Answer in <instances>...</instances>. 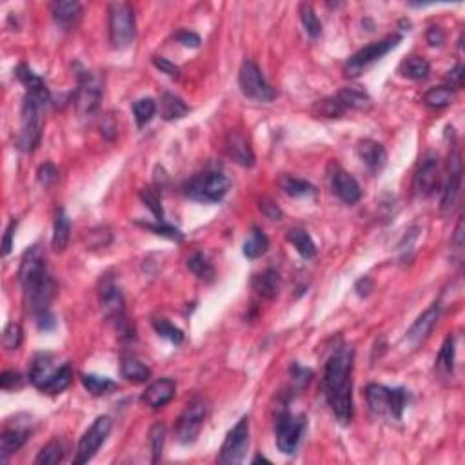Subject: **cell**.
<instances>
[{
    "label": "cell",
    "mask_w": 465,
    "mask_h": 465,
    "mask_svg": "<svg viewBox=\"0 0 465 465\" xmlns=\"http://www.w3.org/2000/svg\"><path fill=\"white\" fill-rule=\"evenodd\" d=\"M153 64H155L156 68L162 71V73L169 75V77H178V75H180V69H178V66H175L173 62H169L168 58H164V56H153Z\"/></svg>",
    "instance_id": "f5cc1de1"
},
{
    "label": "cell",
    "mask_w": 465,
    "mask_h": 465,
    "mask_svg": "<svg viewBox=\"0 0 465 465\" xmlns=\"http://www.w3.org/2000/svg\"><path fill=\"white\" fill-rule=\"evenodd\" d=\"M80 380H82L84 389H86L89 395H93V397H102V395H108L109 391L118 388V385H116L111 378H108V376L82 375V378Z\"/></svg>",
    "instance_id": "d590c367"
},
{
    "label": "cell",
    "mask_w": 465,
    "mask_h": 465,
    "mask_svg": "<svg viewBox=\"0 0 465 465\" xmlns=\"http://www.w3.org/2000/svg\"><path fill=\"white\" fill-rule=\"evenodd\" d=\"M356 155L371 173L382 171L383 166L388 164V151H385V147L380 142L371 140V138H366V140H360V142H358Z\"/></svg>",
    "instance_id": "d6986e66"
},
{
    "label": "cell",
    "mask_w": 465,
    "mask_h": 465,
    "mask_svg": "<svg viewBox=\"0 0 465 465\" xmlns=\"http://www.w3.org/2000/svg\"><path fill=\"white\" fill-rule=\"evenodd\" d=\"M461 155L460 151L454 149L449 156L447 166V180L444 185V193H442V209L444 211H451L454 204L458 200L461 187Z\"/></svg>",
    "instance_id": "9a60e30c"
},
{
    "label": "cell",
    "mask_w": 465,
    "mask_h": 465,
    "mask_svg": "<svg viewBox=\"0 0 465 465\" xmlns=\"http://www.w3.org/2000/svg\"><path fill=\"white\" fill-rule=\"evenodd\" d=\"M438 316H440V306L438 304H433L429 309L423 311L422 315L414 320V323L409 328V331H407V340H409L413 345L422 344L427 336L431 335L433 328H435L436 322H438Z\"/></svg>",
    "instance_id": "ffe728a7"
},
{
    "label": "cell",
    "mask_w": 465,
    "mask_h": 465,
    "mask_svg": "<svg viewBox=\"0 0 465 465\" xmlns=\"http://www.w3.org/2000/svg\"><path fill=\"white\" fill-rule=\"evenodd\" d=\"M71 382H73V367L69 366V364H64V366L53 371V375L39 389L46 392V395H61L62 391L69 388Z\"/></svg>",
    "instance_id": "d4e9b609"
},
{
    "label": "cell",
    "mask_w": 465,
    "mask_h": 465,
    "mask_svg": "<svg viewBox=\"0 0 465 465\" xmlns=\"http://www.w3.org/2000/svg\"><path fill=\"white\" fill-rule=\"evenodd\" d=\"M69 232H71V224L66 215L64 209H56L55 224H53V238L51 246L55 251H64L69 244Z\"/></svg>",
    "instance_id": "f546056e"
},
{
    "label": "cell",
    "mask_w": 465,
    "mask_h": 465,
    "mask_svg": "<svg viewBox=\"0 0 465 465\" xmlns=\"http://www.w3.org/2000/svg\"><path fill=\"white\" fill-rule=\"evenodd\" d=\"M231 187V180L224 173L206 171L194 175L184 184V194L200 204H216L224 199Z\"/></svg>",
    "instance_id": "277c9868"
},
{
    "label": "cell",
    "mask_w": 465,
    "mask_h": 465,
    "mask_svg": "<svg viewBox=\"0 0 465 465\" xmlns=\"http://www.w3.org/2000/svg\"><path fill=\"white\" fill-rule=\"evenodd\" d=\"M438 180V156L435 153H427L420 162V166H418L416 173H414V190L422 197H429V194L435 193Z\"/></svg>",
    "instance_id": "2e32d148"
},
{
    "label": "cell",
    "mask_w": 465,
    "mask_h": 465,
    "mask_svg": "<svg viewBox=\"0 0 465 465\" xmlns=\"http://www.w3.org/2000/svg\"><path fill=\"white\" fill-rule=\"evenodd\" d=\"M400 71L404 77L411 78V80H426L429 77L431 66L422 56H411L402 64Z\"/></svg>",
    "instance_id": "e575fe53"
},
{
    "label": "cell",
    "mask_w": 465,
    "mask_h": 465,
    "mask_svg": "<svg viewBox=\"0 0 465 465\" xmlns=\"http://www.w3.org/2000/svg\"><path fill=\"white\" fill-rule=\"evenodd\" d=\"M300 20L302 24H304V27H306V33L309 35V37L316 39V37L322 35V22H320V18L316 17L315 9H313V6L311 4H300Z\"/></svg>",
    "instance_id": "ab89813d"
},
{
    "label": "cell",
    "mask_w": 465,
    "mask_h": 465,
    "mask_svg": "<svg viewBox=\"0 0 465 465\" xmlns=\"http://www.w3.org/2000/svg\"><path fill=\"white\" fill-rule=\"evenodd\" d=\"M77 78L78 87L75 93V106L82 118H91L97 113L100 100H102L104 80L100 75L87 71V69H78Z\"/></svg>",
    "instance_id": "ba28073f"
},
{
    "label": "cell",
    "mask_w": 465,
    "mask_h": 465,
    "mask_svg": "<svg viewBox=\"0 0 465 465\" xmlns=\"http://www.w3.org/2000/svg\"><path fill=\"white\" fill-rule=\"evenodd\" d=\"M64 458V447H62L61 442H49L48 445H44L42 451L39 452V457L35 458V464L37 465H55Z\"/></svg>",
    "instance_id": "60d3db41"
},
{
    "label": "cell",
    "mask_w": 465,
    "mask_h": 465,
    "mask_svg": "<svg viewBox=\"0 0 465 465\" xmlns=\"http://www.w3.org/2000/svg\"><path fill=\"white\" fill-rule=\"evenodd\" d=\"M225 153L229 159H232L242 168H253L254 166V153L251 149L247 138L240 131H229L225 137Z\"/></svg>",
    "instance_id": "ac0fdd59"
},
{
    "label": "cell",
    "mask_w": 465,
    "mask_h": 465,
    "mask_svg": "<svg viewBox=\"0 0 465 465\" xmlns=\"http://www.w3.org/2000/svg\"><path fill=\"white\" fill-rule=\"evenodd\" d=\"M251 285H253V289L260 297L273 300L278 294V291H280V275L275 269H267V271L260 273V275H254Z\"/></svg>",
    "instance_id": "cb8c5ba5"
},
{
    "label": "cell",
    "mask_w": 465,
    "mask_h": 465,
    "mask_svg": "<svg viewBox=\"0 0 465 465\" xmlns=\"http://www.w3.org/2000/svg\"><path fill=\"white\" fill-rule=\"evenodd\" d=\"M111 418L109 416H99L95 422L91 423V427L84 433V436L78 442L77 447V457H75V464L82 465L87 464L91 458L95 457L100 445L108 440L109 433H111Z\"/></svg>",
    "instance_id": "5bb4252c"
},
{
    "label": "cell",
    "mask_w": 465,
    "mask_h": 465,
    "mask_svg": "<svg viewBox=\"0 0 465 465\" xmlns=\"http://www.w3.org/2000/svg\"><path fill=\"white\" fill-rule=\"evenodd\" d=\"M26 307L35 318L40 331H51L56 326L55 315L51 313V300L55 297L56 285L49 275L48 262L40 246H33L24 253L18 269Z\"/></svg>",
    "instance_id": "6da1fadb"
},
{
    "label": "cell",
    "mask_w": 465,
    "mask_h": 465,
    "mask_svg": "<svg viewBox=\"0 0 465 465\" xmlns=\"http://www.w3.org/2000/svg\"><path fill=\"white\" fill-rule=\"evenodd\" d=\"M187 267L194 276H199V280L213 282V278H215V267H213V264L209 262L206 254L200 253V251L193 253L187 259Z\"/></svg>",
    "instance_id": "d6a6232c"
},
{
    "label": "cell",
    "mask_w": 465,
    "mask_h": 465,
    "mask_svg": "<svg viewBox=\"0 0 465 465\" xmlns=\"http://www.w3.org/2000/svg\"><path fill=\"white\" fill-rule=\"evenodd\" d=\"M260 461H266V464H271V461L267 460V458H266V457H260V454H259V457H254V460H253V464H260Z\"/></svg>",
    "instance_id": "94428289"
},
{
    "label": "cell",
    "mask_w": 465,
    "mask_h": 465,
    "mask_svg": "<svg viewBox=\"0 0 465 465\" xmlns=\"http://www.w3.org/2000/svg\"><path fill=\"white\" fill-rule=\"evenodd\" d=\"M259 207L262 215H266L269 220H276V222H278V220H282V216H284L280 207L276 206L271 199H262L259 202Z\"/></svg>",
    "instance_id": "f907efd6"
},
{
    "label": "cell",
    "mask_w": 465,
    "mask_h": 465,
    "mask_svg": "<svg viewBox=\"0 0 465 465\" xmlns=\"http://www.w3.org/2000/svg\"><path fill=\"white\" fill-rule=\"evenodd\" d=\"M138 225H142L144 229H149V231H153L155 235H159V237L169 238V240L182 242V238H184V235H182L177 228L166 224L164 220H160V222L156 220V224H151V222H138Z\"/></svg>",
    "instance_id": "ee69618b"
},
{
    "label": "cell",
    "mask_w": 465,
    "mask_h": 465,
    "mask_svg": "<svg viewBox=\"0 0 465 465\" xmlns=\"http://www.w3.org/2000/svg\"><path fill=\"white\" fill-rule=\"evenodd\" d=\"M436 369L440 375L452 376V371H454V336L452 335H449L442 344L438 358H436Z\"/></svg>",
    "instance_id": "836d02e7"
},
{
    "label": "cell",
    "mask_w": 465,
    "mask_h": 465,
    "mask_svg": "<svg viewBox=\"0 0 465 465\" xmlns=\"http://www.w3.org/2000/svg\"><path fill=\"white\" fill-rule=\"evenodd\" d=\"M175 39H177L180 44H184V46H187V48H199L200 46V37L197 33H193V31H187V30L178 31Z\"/></svg>",
    "instance_id": "11a10c76"
},
{
    "label": "cell",
    "mask_w": 465,
    "mask_h": 465,
    "mask_svg": "<svg viewBox=\"0 0 465 465\" xmlns=\"http://www.w3.org/2000/svg\"><path fill=\"white\" fill-rule=\"evenodd\" d=\"M51 364H53L51 354L42 353V354H39V356H35L33 364H31V369H30V380L35 388H40V385H42V383L53 375Z\"/></svg>",
    "instance_id": "1f68e13d"
},
{
    "label": "cell",
    "mask_w": 465,
    "mask_h": 465,
    "mask_svg": "<svg viewBox=\"0 0 465 465\" xmlns=\"http://www.w3.org/2000/svg\"><path fill=\"white\" fill-rule=\"evenodd\" d=\"M120 373L125 380H130V382L133 383H142L146 382V380H149L151 376L149 367L144 362H140L133 354H128V356L122 358Z\"/></svg>",
    "instance_id": "83f0119b"
},
{
    "label": "cell",
    "mask_w": 465,
    "mask_h": 465,
    "mask_svg": "<svg viewBox=\"0 0 465 465\" xmlns=\"http://www.w3.org/2000/svg\"><path fill=\"white\" fill-rule=\"evenodd\" d=\"M249 447V416L240 418V422L232 427L225 436L222 449L218 454V464L235 465L240 464L246 457Z\"/></svg>",
    "instance_id": "4fadbf2b"
},
{
    "label": "cell",
    "mask_w": 465,
    "mask_h": 465,
    "mask_svg": "<svg viewBox=\"0 0 465 465\" xmlns=\"http://www.w3.org/2000/svg\"><path fill=\"white\" fill-rule=\"evenodd\" d=\"M58 180V169L55 168L53 164L46 162L44 166L39 168V182L42 185H51Z\"/></svg>",
    "instance_id": "816d5d0a"
},
{
    "label": "cell",
    "mask_w": 465,
    "mask_h": 465,
    "mask_svg": "<svg viewBox=\"0 0 465 465\" xmlns=\"http://www.w3.org/2000/svg\"><path fill=\"white\" fill-rule=\"evenodd\" d=\"M464 77H465V69L464 66L458 64L445 75V80H447L449 89H460L464 86Z\"/></svg>",
    "instance_id": "681fc988"
},
{
    "label": "cell",
    "mask_w": 465,
    "mask_h": 465,
    "mask_svg": "<svg viewBox=\"0 0 465 465\" xmlns=\"http://www.w3.org/2000/svg\"><path fill=\"white\" fill-rule=\"evenodd\" d=\"M49 102V89L44 80L27 87V93L22 100L20 109V131H18V149L31 153L39 146L42 137L44 109Z\"/></svg>",
    "instance_id": "3957f363"
},
{
    "label": "cell",
    "mask_w": 465,
    "mask_h": 465,
    "mask_svg": "<svg viewBox=\"0 0 465 465\" xmlns=\"http://www.w3.org/2000/svg\"><path fill=\"white\" fill-rule=\"evenodd\" d=\"M159 109H160V116L168 122L178 120V118L185 116L187 115V111H190V108L185 106L184 100H182L180 97L173 95V93H162Z\"/></svg>",
    "instance_id": "4316f807"
},
{
    "label": "cell",
    "mask_w": 465,
    "mask_h": 465,
    "mask_svg": "<svg viewBox=\"0 0 465 465\" xmlns=\"http://www.w3.org/2000/svg\"><path fill=\"white\" fill-rule=\"evenodd\" d=\"M238 84L247 99L256 100V102H271L275 99V89L269 86L260 68L251 58L242 62L240 71H238Z\"/></svg>",
    "instance_id": "8fae6325"
},
{
    "label": "cell",
    "mask_w": 465,
    "mask_h": 465,
    "mask_svg": "<svg viewBox=\"0 0 465 465\" xmlns=\"http://www.w3.org/2000/svg\"><path fill=\"white\" fill-rule=\"evenodd\" d=\"M333 191L342 202L349 204V206L356 204L358 200L362 199V190H360L356 178L351 177L349 173L342 171V169H336L335 175H333Z\"/></svg>",
    "instance_id": "44dd1931"
},
{
    "label": "cell",
    "mask_w": 465,
    "mask_h": 465,
    "mask_svg": "<svg viewBox=\"0 0 465 465\" xmlns=\"http://www.w3.org/2000/svg\"><path fill=\"white\" fill-rule=\"evenodd\" d=\"M366 398L373 413L400 420L409 395L404 388L391 389L380 383H369L366 389Z\"/></svg>",
    "instance_id": "5b68a950"
},
{
    "label": "cell",
    "mask_w": 465,
    "mask_h": 465,
    "mask_svg": "<svg viewBox=\"0 0 465 465\" xmlns=\"http://www.w3.org/2000/svg\"><path fill=\"white\" fill-rule=\"evenodd\" d=\"M316 109H318L320 116H326V118H336V116H342L345 113V109L342 108V104L338 102L336 97L318 102L316 104Z\"/></svg>",
    "instance_id": "7dc6e473"
},
{
    "label": "cell",
    "mask_w": 465,
    "mask_h": 465,
    "mask_svg": "<svg viewBox=\"0 0 465 465\" xmlns=\"http://www.w3.org/2000/svg\"><path fill=\"white\" fill-rule=\"evenodd\" d=\"M354 289H356L358 297H367V294L373 291V280H371L369 276H364V278H360V280L356 282Z\"/></svg>",
    "instance_id": "680465c9"
},
{
    "label": "cell",
    "mask_w": 465,
    "mask_h": 465,
    "mask_svg": "<svg viewBox=\"0 0 465 465\" xmlns=\"http://www.w3.org/2000/svg\"><path fill=\"white\" fill-rule=\"evenodd\" d=\"M30 435L31 429L27 426L8 427V429L2 433V440H0V460L8 461V458L11 457V454H15L22 445L26 444Z\"/></svg>",
    "instance_id": "603a6c76"
},
{
    "label": "cell",
    "mask_w": 465,
    "mask_h": 465,
    "mask_svg": "<svg viewBox=\"0 0 465 465\" xmlns=\"http://www.w3.org/2000/svg\"><path fill=\"white\" fill-rule=\"evenodd\" d=\"M207 413H209V405L204 398H194L185 405L184 413L180 414L177 423V438L180 444H193L194 440L199 438Z\"/></svg>",
    "instance_id": "7c38bea8"
},
{
    "label": "cell",
    "mask_w": 465,
    "mask_h": 465,
    "mask_svg": "<svg viewBox=\"0 0 465 465\" xmlns=\"http://www.w3.org/2000/svg\"><path fill=\"white\" fill-rule=\"evenodd\" d=\"M164 442H166V426L164 423H155V426L151 427L149 431V447H151V461L156 464L162 457V449H164Z\"/></svg>",
    "instance_id": "7bdbcfd3"
},
{
    "label": "cell",
    "mask_w": 465,
    "mask_h": 465,
    "mask_svg": "<svg viewBox=\"0 0 465 465\" xmlns=\"http://www.w3.org/2000/svg\"><path fill=\"white\" fill-rule=\"evenodd\" d=\"M278 184H280V187L284 190V193H287L289 197H294V199H298V197H309V194L315 193V187H313L309 182L291 177V175H284Z\"/></svg>",
    "instance_id": "74e56055"
},
{
    "label": "cell",
    "mask_w": 465,
    "mask_h": 465,
    "mask_svg": "<svg viewBox=\"0 0 465 465\" xmlns=\"http://www.w3.org/2000/svg\"><path fill=\"white\" fill-rule=\"evenodd\" d=\"M153 328H155V331L159 333L162 338L173 342V344H182V342H184V333H182L177 326H173L169 320L153 318Z\"/></svg>",
    "instance_id": "b9f144b4"
},
{
    "label": "cell",
    "mask_w": 465,
    "mask_h": 465,
    "mask_svg": "<svg viewBox=\"0 0 465 465\" xmlns=\"http://www.w3.org/2000/svg\"><path fill=\"white\" fill-rule=\"evenodd\" d=\"M53 20L56 22V26H61L62 30H73L78 24L80 17H82V4L77 0H62V2H55L51 6Z\"/></svg>",
    "instance_id": "7402d4cb"
},
{
    "label": "cell",
    "mask_w": 465,
    "mask_h": 465,
    "mask_svg": "<svg viewBox=\"0 0 465 465\" xmlns=\"http://www.w3.org/2000/svg\"><path fill=\"white\" fill-rule=\"evenodd\" d=\"M454 100V91L449 89L447 86H440V87H433L423 95L422 102L426 104L427 108L433 109H442L447 108L449 104H452Z\"/></svg>",
    "instance_id": "8d00e7d4"
},
{
    "label": "cell",
    "mask_w": 465,
    "mask_h": 465,
    "mask_svg": "<svg viewBox=\"0 0 465 465\" xmlns=\"http://www.w3.org/2000/svg\"><path fill=\"white\" fill-rule=\"evenodd\" d=\"M177 383L171 378H160L153 382L142 395V402L151 409H162L175 398Z\"/></svg>",
    "instance_id": "e0dca14e"
},
{
    "label": "cell",
    "mask_w": 465,
    "mask_h": 465,
    "mask_svg": "<svg viewBox=\"0 0 465 465\" xmlns=\"http://www.w3.org/2000/svg\"><path fill=\"white\" fill-rule=\"evenodd\" d=\"M99 298L106 320L124 336L130 335L128 333L130 328H128V322H125L124 294H122L120 287H118V284H116V280L111 275H104V278L100 280Z\"/></svg>",
    "instance_id": "8992f818"
},
{
    "label": "cell",
    "mask_w": 465,
    "mask_h": 465,
    "mask_svg": "<svg viewBox=\"0 0 465 465\" xmlns=\"http://www.w3.org/2000/svg\"><path fill=\"white\" fill-rule=\"evenodd\" d=\"M461 237H464V222H458L457 231H454V238H452V244H454V249L460 251L461 246H464V242H461Z\"/></svg>",
    "instance_id": "91938a15"
},
{
    "label": "cell",
    "mask_w": 465,
    "mask_h": 465,
    "mask_svg": "<svg viewBox=\"0 0 465 465\" xmlns=\"http://www.w3.org/2000/svg\"><path fill=\"white\" fill-rule=\"evenodd\" d=\"M22 383H24V378H22V375L17 373V371H4L2 376H0V385H2V389H6V391L22 388Z\"/></svg>",
    "instance_id": "c3c4849f"
},
{
    "label": "cell",
    "mask_w": 465,
    "mask_h": 465,
    "mask_svg": "<svg viewBox=\"0 0 465 465\" xmlns=\"http://www.w3.org/2000/svg\"><path fill=\"white\" fill-rule=\"evenodd\" d=\"M306 427V416L304 414L289 413L285 407L278 411L275 418V435L276 447L284 454H293L300 444L302 433Z\"/></svg>",
    "instance_id": "9c48e42d"
},
{
    "label": "cell",
    "mask_w": 465,
    "mask_h": 465,
    "mask_svg": "<svg viewBox=\"0 0 465 465\" xmlns=\"http://www.w3.org/2000/svg\"><path fill=\"white\" fill-rule=\"evenodd\" d=\"M22 338H24V331H22L18 323L11 322L6 326L4 335H2V344H4V347L8 349V351H15V349L20 347Z\"/></svg>",
    "instance_id": "bcb514c9"
},
{
    "label": "cell",
    "mask_w": 465,
    "mask_h": 465,
    "mask_svg": "<svg viewBox=\"0 0 465 465\" xmlns=\"http://www.w3.org/2000/svg\"><path fill=\"white\" fill-rule=\"evenodd\" d=\"M140 200H142L144 206L155 215V218L159 220V222L160 220H164V209H162V204H160V197L153 187H144V190L140 191Z\"/></svg>",
    "instance_id": "f6af8a7d"
},
{
    "label": "cell",
    "mask_w": 465,
    "mask_h": 465,
    "mask_svg": "<svg viewBox=\"0 0 465 465\" xmlns=\"http://www.w3.org/2000/svg\"><path fill=\"white\" fill-rule=\"evenodd\" d=\"M269 251V238L260 228H251L249 237L244 242V254L249 260H256Z\"/></svg>",
    "instance_id": "f1b7e54d"
},
{
    "label": "cell",
    "mask_w": 465,
    "mask_h": 465,
    "mask_svg": "<svg viewBox=\"0 0 465 465\" xmlns=\"http://www.w3.org/2000/svg\"><path fill=\"white\" fill-rule=\"evenodd\" d=\"M137 37L133 6L128 2H113L109 6V39L116 49L130 48Z\"/></svg>",
    "instance_id": "52a82bcc"
},
{
    "label": "cell",
    "mask_w": 465,
    "mask_h": 465,
    "mask_svg": "<svg viewBox=\"0 0 465 465\" xmlns=\"http://www.w3.org/2000/svg\"><path fill=\"white\" fill-rule=\"evenodd\" d=\"M353 347L342 345L329 356L323 371V392L342 426H347L353 418Z\"/></svg>",
    "instance_id": "7a4b0ae2"
},
{
    "label": "cell",
    "mask_w": 465,
    "mask_h": 465,
    "mask_svg": "<svg viewBox=\"0 0 465 465\" xmlns=\"http://www.w3.org/2000/svg\"><path fill=\"white\" fill-rule=\"evenodd\" d=\"M156 113V102L153 99H138L133 104V115L135 120H137L138 128H144L146 124H149L153 120V116Z\"/></svg>",
    "instance_id": "f35d334b"
},
{
    "label": "cell",
    "mask_w": 465,
    "mask_h": 465,
    "mask_svg": "<svg viewBox=\"0 0 465 465\" xmlns=\"http://www.w3.org/2000/svg\"><path fill=\"white\" fill-rule=\"evenodd\" d=\"M336 99L342 104V108L347 109H366L371 106V99L366 91L358 87H344L336 93Z\"/></svg>",
    "instance_id": "4dcf8cb0"
},
{
    "label": "cell",
    "mask_w": 465,
    "mask_h": 465,
    "mask_svg": "<svg viewBox=\"0 0 465 465\" xmlns=\"http://www.w3.org/2000/svg\"><path fill=\"white\" fill-rule=\"evenodd\" d=\"M426 39H427V42L431 44V46H435V48H440V46L445 42V33L440 26H431L429 30H427Z\"/></svg>",
    "instance_id": "9f6ffc18"
},
{
    "label": "cell",
    "mask_w": 465,
    "mask_h": 465,
    "mask_svg": "<svg viewBox=\"0 0 465 465\" xmlns=\"http://www.w3.org/2000/svg\"><path fill=\"white\" fill-rule=\"evenodd\" d=\"M400 40V35H389V37L378 40V42H373L369 44V46H366V48L358 49V51L349 58L347 64H345V75L351 78L362 75L371 64H375L382 56H385L389 51L397 48Z\"/></svg>",
    "instance_id": "30bf717a"
},
{
    "label": "cell",
    "mask_w": 465,
    "mask_h": 465,
    "mask_svg": "<svg viewBox=\"0 0 465 465\" xmlns=\"http://www.w3.org/2000/svg\"><path fill=\"white\" fill-rule=\"evenodd\" d=\"M15 229H17V222H15V220H11V222H9V225H8V229H6L4 244H2V254H4V256H8L9 251H11V247H13Z\"/></svg>",
    "instance_id": "6f0895ef"
},
{
    "label": "cell",
    "mask_w": 465,
    "mask_h": 465,
    "mask_svg": "<svg viewBox=\"0 0 465 465\" xmlns=\"http://www.w3.org/2000/svg\"><path fill=\"white\" fill-rule=\"evenodd\" d=\"M293 382L297 383L298 388H306L307 383L311 382V378H313V371L311 369H304V367L300 366H294L293 367Z\"/></svg>",
    "instance_id": "db71d44e"
},
{
    "label": "cell",
    "mask_w": 465,
    "mask_h": 465,
    "mask_svg": "<svg viewBox=\"0 0 465 465\" xmlns=\"http://www.w3.org/2000/svg\"><path fill=\"white\" fill-rule=\"evenodd\" d=\"M285 238H287L289 244L298 251V254H300L302 259L309 260L316 254L315 242H313V238L309 237V232H307L306 229H300V228L289 229V231L285 232Z\"/></svg>",
    "instance_id": "484cf974"
}]
</instances>
